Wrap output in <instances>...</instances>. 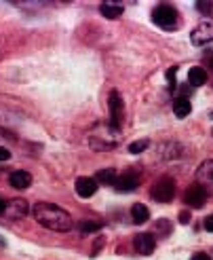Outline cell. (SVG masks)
<instances>
[{"label":"cell","mask_w":213,"mask_h":260,"mask_svg":"<svg viewBox=\"0 0 213 260\" xmlns=\"http://www.w3.org/2000/svg\"><path fill=\"white\" fill-rule=\"evenodd\" d=\"M36 222L49 229V231H57V233H65L72 229V218L70 214L61 210L55 203H36L32 210Z\"/></svg>","instance_id":"obj_1"},{"label":"cell","mask_w":213,"mask_h":260,"mask_svg":"<svg viewBox=\"0 0 213 260\" xmlns=\"http://www.w3.org/2000/svg\"><path fill=\"white\" fill-rule=\"evenodd\" d=\"M152 21L163 30H175L178 23H180V15L178 11L169 7V5H158L154 11H152Z\"/></svg>","instance_id":"obj_2"},{"label":"cell","mask_w":213,"mask_h":260,"mask_svg":"<svg viewBox=\"0 0 213 260\" xmlns=\"http://www.w3.org/2000/svg\"><path fill=\"white\" fill-rule=\"evenodd\" d=\"M150 194H152V199L158 201V203H169L173 197H175V180L173 178H161L152 186Z\"/></svg>","instance_id":"obj_3"},{"label":"cell","mask_w":213,"mask_h":260,"mask_svg":"<svg viewBox=\"0 0 213 260\" xmlns=\"http://www.w3.org/2000/svg\"><path fill=\"white\" fill-rule=\"evenodd\" d=\"M108 106H110V129L112 132H118L123 125L125 119V106H123V98L118 91H112L110 100H108Z\"/></svg>","instance_id":"obj_4"},{"label":"cell","mask_w":213,"mask_h":260,"mask_svg":"<svg viewBox=\"0 0 213 260\" xmlns=\"http://www.w3.org/2000/svg\"><path fill=\"white\" fill-rule=\"evenodd\" d=\"M196 184L207 192V197H213V161H203L198 165Z\"/></svg>","instance_id":"obj_5"},{"label":"cell","mask_w":213,"mask_h":260,"mask_svg":"<svg viewBox=\"0 0 213 260\" xmlns=\"http://www.w3.org/2000/svg\"><path fill=\"white\" fill-rule=\"evenodd\" d=\"M190 41H192V45H196V47H203V45L211 43V41H213V23H211V21L198 23L196 28L192 30V34H190Z\"/></svg>","instance_id":"obj_6"},{"label":"cell","mask_w":213,"mask_h":260,"mask_svg":"<svg viewBox=\"0 0 213 260\" xmlns=\"http://www.w3.org/2000/svg\"><path fill=\"white\" fill-rule=\"evenodd\" d=\"M205 201H207V192L198 184H192L184 194V203L188 207H192V210H201V207L205 205Z\"/></svg>","instance_id":"obj_7"},{"label":"cell","mask_w":213,"mask_h":260,"mask_svg":"<svg viewBox=\"0 0 213 260\" xmlns=\"http://www.w3.org/2000/svg\"><path fill=\"white\" fill-rule=\"evenodd\" d=\"M133 245H135L137 254L148 256V254L154 252L156 241H154V235H152V233H139V235H135V239H133Z\"/></svg>","instance_id":"obj_8"},{"label":"cell","mask_w":213,"mask_h":260,"mask_svg":"<svg viewBox=\"0 0 213 260\" xmlns=\"http://www.w3.org/2000/svg\"><path fill=\"white\" fill-rule=\"evenodd\" d=\"M95 192H97V180H95V178L83 176V178L76 180V194H78V197L89 199V197H93Z\"/></svg>","instance_id":"obj_9"},{"label":"cell","mask_w":213,"mask_h":260,"mask_svg":"<svg viewBox=\"0 0 213 260\" xmlns=\"http://www.w3.org/2000/svg\"><path fill=\"white\" fill-rule=\"evenodd\" d=\"M25 214H28V203L23 199H13V201H7V210L3 216H7L9 220H21Z\"/></svg>","instance_id":"obj_10"},{"label":"cell","mask_w":213,"mask_h":260,"mask_svg":"<svg viewBox=\"0 0 213 260\" xmlns=\"http://www.w3.org/2000/svg\"><path fill=\"white\" fill-rule=\"evenodd\" d=\"M137 186H139V178L135 174H123V176H118L116 184H114V188L118 192H133Z\"/></svg>","instance_id":"obj_11"},{"label":"cell","mask_w":213,"mask_h":260,"mask_svg":"<svg viewBox=\"0 0 213 260\" xmlns=\"http://www.w3.org/2000/svg\"><path fill=\"white\" fill-rule=\"evenodd\" d=\"M9 182H11V186L13 188H28L32 184V176L28 172H23V170H17V172H13L9 176Z\"/></svg>","instance_id":"obj_12"},{"label":"cell","mask_w":213,"mask_h":260,"mask_svg":"<svg viewBox=\"0 0 213 260\" xmlns=\"http://www.w3.org/2000/svg\"><path fill=\"white\" fill-rule=\"evenodd\" d=\"M131 218H133V222H135V224H146L150 220L148 207H146L144 203H135L131 207Z\"/></svg>","instance_id":"obj_13"},{"label":"cell","mask_w":213,"mask_h":260,"mask_svg":"<svg viewBox=\"0 0 213 260\" xmlns=\"http://www.w3.org/2000/svg\"><path fill=\"white\" fill-rule=\"evenodd\" d=\"M173 112H175L178 119H186L190 112H192V104L188 98H178L173 102Z\"/></svg>","instance_id":"obj_14"},{"label":"cell","mask_w":213,"mask_h":260,"mask_svg":"<svg viewBox=\"0 0 213 260\" xmlns=\"http://www.w3.org/2000/svg\"><path fill=\"white\" fill-rule=\"evenodd\" d=\"M188 83H190L192 87L205 85V83H207V72H205V68H201V66L190 68V70H188Z\"/></svg>","instance_id":"obj_15"},{"label":"cell","mask_w":213,"mask_h":260,"mask_svg":"<svg viewBox=\"0 0 213 260\" xmlns=\"http://www.w3.org/2000/svg\"><path fill=\"white\" fill-rule=\"evenodd\" d=\"M99 11H101V15L103 17H108V19H118L123 15V7L121 5H116V3H103L101 7H99Z\"/></svg>","instance_id":"obj_16"},{"label":"cell","mask_w":213,"mask_h":260,"mask_svg":"<svg viewBox=\"0 0 213 260\" xmlns=\"http://www.w3.org/2000/svg\"><path fill=\"white\" fill-rule=\"evenodd\" d=\"M95 180L101 182V184H116L118 176H116V172L112 170V167H105V170H99V172H97Z\"/></svg>","instance_id":"obj_17"},{"label":"cell","mask_w":213,"mask_h":260,"mask_svg":"<svg viewBox=\"0 0 213 260\" xmlns=\"http://www.w3.org/2000/svg\"><path fill=\"white\" fill-rule=\"evenodd\" d=\"M78 229L83 233H95L101 229V222H97V220H81V222H78Z\"/></svg>","instance_id":"obj_18"},{"label":"cell","mask_w":213,"mask_h":260,"mask_svg":"<svg viewBox=\"0 0 213 260\" xmlns=\"http://www.w3.org/2000/svg\"><path fill=\"white\" fill-rule=\"evenodd\" d=\"M196 9H198V13H203V17H213V3L211 0H201V3H196Z\"/></svg>","instance_id":"obj_19"},{"label":"cell","mask_w":213,"mask_h":260,"mask_svg":"<svg viewBox=\"0 0 213 260\" xmlns=\"http://www.w3.org/2000/svg\"><path fill=\"white\" fill-rule=\"evenodd\" d=\"M150 146V142L148 140H137V142H131L129 144V152H133V154H139V152H144L146 148Z\"/></svg>","instance_id":"obj_20"},{"label":"cell","mask_w":213,"mask_h":260,"mask_svg":"<svg viewBox=\"0 0 213 260\" xmlns=\"http://www.w3.org/2000/svg\"><path fill=\"white\" fill-rule=\"evenodd\" d=\"M156 231H158V233H163V235H169V233H171V224H169V220H165V218L158 220V222H156Z\"/></svg>","instance_id":"obj_21"},{"label":"cell","mask_w":213,"mask_h":260,"mask_svg":"<svg viewBox=\"0 0 213 260\" xmlns=\"http://www.w3.org/2000/svg\"><path fill=\"white\" fill-rule=\"evenodd\" d=\"M180 222L182 224H188L190 222V212H180Z\"/></svg>","instance_id":"obj_22"},{"label":"cell","mask_w":213,"mask_h":260,"mask_svg":"<svg viewBox=\"0 0 213 260\" xmlns=\"http://www.w3.org/2000/svg\"><path fill=\"white\" fill-rule=\"evenodd\" d=\"M9 159H11V152L0 146V161H9Z\"/></svg>","instance_id":"obj_23"},{"label":"cell","mask_w":213,"mask_h":260,"mask_svg":"<svg viewBox=\"0 0 213 260\" xmlns=\"http://www.w3.org/2000/svg\"><path fill=\"white\" fill-rule=\"evenodd\" d=\"M205 229H207L209 233H213V214L207 216V220H205Z\"/></svg>","instance_id":"obj_24"},{"label":"cell","mask_w":213,"mask_h":260,"mask_svg":"<svg viewBox=\"0 0 213 260\" xmlns=\"http://www.w3.org/2000/svg\"><path fill=\"white\" fill-rule=\"evenodd\" d=\"M190 260H211V256H209V254H205V252H201V254H194Z\"/></svg>","instance_id":"obj_25"},{"label":"cell","mask_w":213,"mask_h":260,"mask_svg":"<svg viewBox=\"0 0 213 260\" xmlns=\"http://www.w3.org/2000/svg\"><path fill=\"white\" fill-rule=\"evenodd\" d=\"M5 210H7V203H5L3 199H0V214H5Z\"/></svg>","instance_id":"obj_26"},{"label":"cell","mask_w":213,"mask_h":260,"mask_svg":"<svg viewBox=\"0 0 213 260\" xmlns=\"http://www.w3.org/2000/svg\"><path fill=\"white\" fill-rule=\"evenodd\" d=\"M0 245H5V239L3 237H0Z\"/></svg>","instance_id":"obj_27"},{"label":"cell","mask_w":213,"mask_h":260,"mask_svg":"<svg viewBox=\"0 0 213 260\" xmlns=\"http://www.w3.org/2000/svg\"><path fill=\"white\" fill-rule=\"evenodd\" d=\"M209 116H211V119H213V110H211V112H209Z\"/></svg>","instance_id":"obj_28"}]
</instances>
